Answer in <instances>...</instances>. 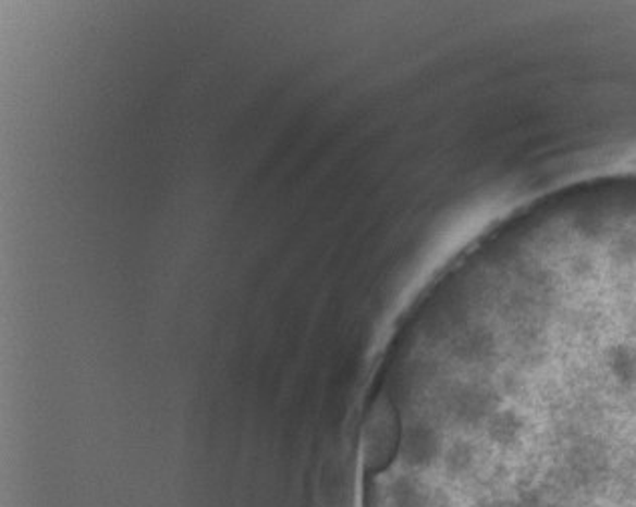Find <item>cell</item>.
<instances>
[{
    "mask_svg": "<svg viewBox=\"0 0 636 507\" xmlns=\"http://www.w3.org/2000/svg\"><path fill=\"white\" fill-rule=\"evenodd\" d=\"M481 507H516L514 502L510 499H491V502H486Z\"/></svg>",
    "mask_w": 636,
    "mask_h": 507,
    "instance_id": "1",
    "label": "cell"
}]
</instances>
